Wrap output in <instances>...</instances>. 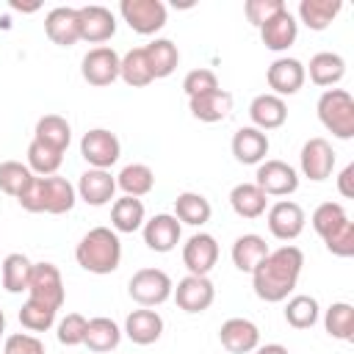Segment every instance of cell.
<instances>
[{
    "label": "cell",
    "instance_id": "obj_1",
    "mask_svg": "<svg viewBox=\"0 0 354 354\" xmlns=\"http://www.w3.org/2000/svg\"><path fill=\"white\" fill-rule=\"evenodd\" d=\"M301 268H304V252L299 246L285 243L279 249H271L266 254V260L252 271L254 296L268 301V304L285 301L296 290Z\"/></svg>",
    "mask_w": 354,
    "mask_h": 354
},
{
    "label": "cell",
    "instance_id": "obj_2",
    "mask_svg": "<svg viewBox=\"0 0 354 354\" xmlns=\"http://www.w3.org/2000/svg\"><path fill=\"white\" fill-rule=\"evenodd\" d=\"M75 260L83 271L105 277L122 263V241L111 227H91L75 246Z\"/></svg>",
    "mask_w": 354,
    "mask_h": 354
},
{
    "label": "cell",
    "instance_id": "obj_3",
    "mask_svg": "<svg viewBox=\"0 0 354 354\" xmlns=\"http://www.w3.org/2000/svg\"><path fill=\"white\" fill-rule=\"evenodd\" d=\"M318 122L340 141L354 138V97L346 88H326L318 97Z\"/></svg>",
    "mask_w": 354,
    "mask_h": 354
},
{
    "label": "cell",
    "instance_id": "obj_4",
    "mask_svg": "<svg viewBox=\"0 0 354 354\" xmlns=\"http://www.w3.org/2000/svg\"><path fill=\"white\" fill-rule=\"evenodd\" d=\"M171 290H174V282L163 268H138L127 282L130 299L141 307H158L169 301Z\"/></svg>",
    "mask_w": 354,
    "mask_h": 354
},
{
    "label": "cell",
    "instance_id": "obj_5",
    "mask_svg": "<svg viewBox=\"0 0 354 354\" xmlns=\"http://www.w3.org/2000/svg\"><path fill=\"white\" fill-rule=\"evenodd\" d=\"M28 299H33L39 304H47L53 310L64 307L66 290H64V279H61L58 266H53V263H33L30 282H28Z\"/></svg>",
    "mask_w": 354,
    "mask_h": 354
},
{
    "label": "cell",
    "instance_id": "obj_6",
    "mask_svg": "<svg viewBox=\"0 0 354 354\" xmlns=\"http://www.w3.org/2000/svg\"><path fill=\"white\" fill-rule=\"evenodd\" d=\"M119 14L130 25V30H136L141 36L158 33L166 25V17H169V11L160 0H122Z\"/></svg>",
    "mask_w": 354,
    "mask_h": 354
},
{
    "label": "cell",
    "instance_id": "obj_7",
    "mask_svg": "<svg viewBox=\"0 0 354 354\" xmlns=\"http://www.w3.org/2000/svg\"><path fill=\"white\" fill-rule=\"evenodd\" d=\"M80 155L88 163V169H111L122 155V144L116 133L105 127H94L80 138Z\"/></svg>",
    "mask_w": 354,
    "mask_h": 354
},
{
    "label": "cell",
    "instance_id": "obj_8",
    "mask_svg": "<svg viewBox=\"0 0 354 354\" xmlns=\"http://www.w3.org/2000/svg\"><path fill=\"white\" fill-rule=\"evenodd\" d=\"M254 185L266 194V196H290L299 188V171L277 158H266L263 163H257V174H254Z\"/></svg>",
    "mask_w": 354,
    "mask_h": 354
},
{
    "label": "cell",
    "instance_id": "obj_9",
    "mask_svg": "<svg viewBox=\"0 0 354 354\" xmlns=\"http://www.w3.org/2000/svg\"><path fill=\"white\" fill-rule=\"evenodd\" d=\"M119 61H122V55L113 47H105V44L91 47L80 61V75L88 86H97V88L111 86L119 77Z\"/></svg>",
    "mask_w": 354,
    "mask_h": 354
},
{
    "label": "cell",
    "instance_id": "obj_10",
    "mask_svg": "<svg viewBox=\"0 0 354 354\" xmlns=\"http://www.w3.org/2000/svg\"><path fill=\"white\" fill-rule=\"evenodd\" d=\"M171 299L177 301V307H180L183 313L196 315V313H205V310L213 304V299H216V285L210 282V277H194V274H188V277H183V279L174 285Z\"/></svg>",
    "mask_w": 354,
    "mask_h": 354
},
{
    "label": "cell",
    "instance_id": "obj_11",
    "mask_svg": "<svg viewBox=\"0 0 354 354\" xmlns=\"http://www.w3.org/2000/svg\"><path fill=\"white\" fill-rule=\"evenodd\" d=\"M299 169H301V174L307 180L324 183L332 174V169H335V149H332V144L326 138H321V136L304 141V147L299 152Z\"/></svg>",
    "mask_w": 354,
    "mask_h": 354
},
{
    "label": "cell",
    "instance_id": "obj_12",
    "mask_svg": "<svg viewBox=\"0 0 354 354\" xmlns=\"http://www.w3.org/2000/svg\"><path fill=\"white\" fill-rule=\"evenodd\" d=\"M266 221H268V230H271L274 238H279V241H296L301 235V230H304L307 216H304V207L299 202L279 199V202H274L268 207Z\"/></svg>",
    "mask_w": 354,
    "mask_h": 354
},
{
    "label": "cell",
    "instance_id": "obj_13",
    "mask_svg": "<svg viewBox=\"0 0 354 354\" xmlns=\"http://www.w3.org/2000/svg\"><path fill=\"white\" fill-rule=\"evenodd\" d=\"M183 263L188 268V274L194 277H207L216 263H218V243L210 232H194L185 243H183Z\"/></svg>",
    "mask_w": 354,
    "mask_h": 354
},
{
    "label": "cell",
    "instance_id": "obj_14",
    "mask_svg": "<svg viewBox=\"0 0 354 354\" xmlns=\"http://www.w3.org/2000/svg\"><path fill=\"white\" fill-rule=\"evenodd\" d=\"M304 80H307V75H304V64L299 58L282 55V58L271 61V66L266 69V83H268L271 94H277L282 100L296 94L304 86Z\"/></svg>",
    "mask_w": 354,
    "mask_h": 354
},
{
    "label": "cell",
    "instance_id": "obj_15",
    "mask_svg": "<svg viewBox=\"0 0 354 354\" xmlns=\"http://www.w3.org/2000/svg\"><path fill=\"white\" fill-rule=\"evenodd\" d=\"M77 22H80V41L100 44L113 39L116 33V17L105 6H80L77 8Z\"/></svg>",
    "mask_w": 354,
    "mask_h": 354
},
{
    "label": "cell",
    "instance_id": "obj_16",
    "mask_svg": "<svg viewBox=\"0 0 354 354\" xmlns=\"http://www.w3.org/2000/svg\"><path fill=\"white\" fill-rule=\"evenodd\" d=\"M141 235H144L147 249H152V252H158V254H166V252H171V249L180 243V238H183V224L174 218V213H158V216H152L149 221H144Z\"/></svg>",
    "mask_w": 354,
    "mask_h": 354
},
{
    "label": "cell",
    "instance_id": "obj_17",
    "mask_svg": "<svg viewBox=\"0 0 354 354\" xmlns=\"http://www.w3.org/2000/svg\"><path fill=\"white\" fill-rule=\"evenodd\" d=\"M77 199H83L91 207H102L116 194V177L108 169H86L75 185Z\"/></svg>",
    "mask_w": 354,
    "mask_h": 354
},
{
    "label": "cell",
    "instance_id": "obj_18",
    "mask_svg": "<svg viewBox=\"0 0 354 354\" xmlns=\"http://www.w3.org/2000/svg\"><path fill=\"white\" fill-rule=\"evenodd\" d=\"M218 340L230 354H252L260 346V329L249 318H227L218 329Z\"/></svg>",
    "mask_w": 354,
    "mask_h": 354
},
{
    "label": "cell",
    "instance_id": "obj_19",
    "mask_svg": "<svg viewBox=\"0 0 354 354\" xmlns=\"http://www.w3.org/2000/svg\"><path fill=\"white\" fill-rule=\"evenodd\" d=\"M296 36H299V22L288 8L277 11L268 22L260 25V39L271 53H285L288 47H293Z\"/></svg>",
    "mask_w": 354,
    "mask_h": 354
},
{
    "label": "cell",
    "instance_id": "obj_20",
    "mask_svg": "<svg viewBox=\"0 0 354 354\" xmlns=\"http://www.w3.org/2000/svg\"><path fill=\"white\" fill-rule=\"evenodd\" d=\"M44 33L53 44L58 47H72L80 41V22H77V8L69 6H58L53 11H47L44 17Z\"/></svg>",
    "mask_w": 354,
    "mask_h": 354
},
{
    "label": "cell",
    "instance_id": "obj_21",
    "mask_svg": "<svg viewBox=\"0 0 354 354\" xmlns=\"http://www.w3.org/2000/svg\"><path fill=\"white\" fill-rule=\"evenodd\" d=\"M130 343L136 346H152L160 340L163 335V318L158 310L152 307H141V310H133L127 318H124V329H122Z\"/></svg>",
    "mask_w": 354,
    "mask_h": 354
},
{
    "label": "cell",
    "instance_id": "obj_22",
    "mask_svg": "<svg viewBox=\"0 0 354 354\" xmlns=\"http://www.w3.org/2000/svg\"><path fill=\"white\" fill-rule=\"evenodd\" d=\"M188 111L194 119L199 122H224L230 113H232V94L227 88H213L207 94H196V97H188Z\"/></svg>",
    "mask_w": 354,
    "mask_h": 354
},
{
    "label": "cell",
    "instance_id": "obj_23",
    "mask_svg": "<svg viewBox=\"0 0 354 354\" xmlns=\"http://www.w3.org/2000/svg\"><path fill=\"white\" fill-rule=\"evenodd\" d=\"M249 119H252V127L257 130H277L288 122V105L282 97L277 94H257L252 102H249Z\"/></svg>",
    "mask_w": 354,
    "mask_h": 354
},
{
    "label": "cell",
    "instance_id": "obj_24",
    "mask_svg": "<svg viewBox=\"0 0 354 354\" xmlns=\"http://www.w3.org/2000/svg\"><path fill=\"white\" fill-rule=\"evenodd\" d=\"M268 136L263 133V130H257V127H238L235 130V136H232V155H235V160L238 163H243V166H257V163H263L266 160V155H268Z\"/></svg>",
    "mask_w": 354,
    "mask_h": 354
},
{
    "label": "cell",
    "instance_id": "obj_25",
    "mask_svg": "<svg viewBox=\"0 0 354 354\" xmlns=\"http://www.w3.org/2000/svg\"><path fill=\"white\" fill-rule=\"evenodd\" d=\"M304 75H310V80L321 88H332L346 77V58L340 53H315L310 58V66H304Z\"/></svg>",
    "mask_w": 354,
    "mask_h": 354
},
{
    "label": "cell",
    "instance_id": "obj_26",
    "mask_svg": "<svg viewBox=\"0 0 354 354\" xmlns=\"http://www.w3.org/2000/svg\"><path fill=\"white\" fill-rule=\"evenodd\" d=\"M41 191H44V213H50V216H64L77 202L75 185L66 177H58V174L41 177Z\"/></svg>",
    "mask_w": 354,
    "mask_h": 354
},
{
    "label": "cell",
    "instance_id": "obj_27",
    "mask_svg": "<svg viewBox=\"0 0 354 354\" xmlns=\"http://www.w3.org/2000/svg\"><path fill=\"white\" fill-rule=\"evenodd\" d=\"M268 252H271V249H268V243H266L263 235H257V232H246V235H238V238H235L230 254H232V266H235L238 271L252 274V271L266 260Z\"/></svg>",
    "mask_w": 354,
    "mask_h": 354
},
{
    "label": "cell",
    "instance_id": "obj_28",
    "mask_svg": "<svg viewBox=\"0 0 354 354\" xmlns=\"http://www.w3.org/2000/svg\"><path fill=\"white\" fill-rule=\"evenodd\" d=\"M147 221V210H144V202L136 199V196H119L113 199L111 205V230L119 235V232H136L141 230Z\"/></svg>",
    "mask_w": 354,
    "mask_h": 354
},
{
    "label": "cell",
    "instance_id": "obj_29",
    "mask_svg": "<svg viewBox=\"0 0 354 354\" xmlns=\"http://www.w3.org/2000/svg\"><path fill=\"white\" fill-rule=\"evenodd\" d=\"M119 343H122V329H119L116 321H111V318H105V315L88 318V329H86V340H83V346H88V351H94V354H108V351H113Z\"/></svg>",
    "mask_w": 354,
    "mask_h": 354
},
{
    "label": "cell",
    "instance_id": "obj_30",
    "mask_svg": "<svg viewBox=\"0 0 354 354\" xmlns=\"http://www.w3.org/2000/svg\"><path fill=\"white\" fill-rule=\"evenodd\" d=\"M230 207L241 218H260L268 207V196L254 183H238L230 191Z\"/></svg>",
    "mask_w": 354,
    "mask_h": 354
},
{
    "label": "cell",
    "instance_id": "obj_31",
    "mask_svg": "<svg viewBox=\"0 0 354 354\" xmlns=\"http://www.w3.org/2000/svg\"><path fill=\"white\" fill-rule=\"evenodd\" d=\"M210 216H213V207H210V202L202 194H196V191L177 194V199H174V218L180 224L202 227V224L210 221Z\"/></svg>",
    "mask_w": 354,
    "mask_h": 354
},
{
    "label": "cell",
    "instance_id": "obj_32",
    "mask_svg": "<svg viewBox=\"0 0 354 354\" xmlns=\"http://www.w3.org/2000/svg\"><path fill=\"white\" fill-rule=\"evenodd\" d=\"M119 77H122L130 88H144V86H149V83L155 80L144 47H133V50H127V53L122 55V61H119Z\"/></svg>",
    "mask_w": 354,
    "mask_h": 354
},
{
    "label": "cell",
    "instance_id": "obj_33",
    "mask_svg": "<svg viewBox=\"0 0 354 354\" xmlns=\"http://www.w3.org/2000/svg\"><path fill=\"white\" fill-rule=\"evenodd\" d=\"M33 138L41 141V144H47V147H53V149H58V152H66V147L72 141V127H69V122L64 116L47 113V116H41L36 122Z\"/></svg>",
    "mask_w": 354,
    "mask_h": 354
},
{
    "label": "cell",
    "instance_id": "obj_34",
    "mask_svg": "<svg viewBox=\"0 0 354 354\" xmlns=\"http://www.w3.org/2000/svg\"><path fill=\"white\" fill-rule=\"evenodd\" d=\"M116 188L124 191V196H147L155 188V171L147 163H127L119 174H116Z\"/></svg>",
    "mask_w": 354,
    "mask_h": 354
},
{
    "label": "cell",
    "instance_id": "obj_35",
    "mask_svg": "<svg viewBox=\"0 0 354 354\" xmlns=\"http://www.w3.org/2000/svg\"><path fill=\"white\" fill-rule=\"evenodd\" d=\"M343 3L340 0H301L299 3V19L310 30H326L335 17L340 14Z\"/></svg>",
    "mask_w": 354,
    "mask_h": 354
},
{
    "label": "cell",
    "instance_id": "obj_36",
    "mask_svg": "<svg viewBox=\"0 0 354 354\" xmlns=\"http://www.w3.org/2000/svg\"><path fill=\"white\" fill-rule=\"evenodd\" d=\"M144 53H147V61H149V69H152L155 80L169 77L180 64V50L171 39H155L144 47Z\"/></svg>",
    "mask_w": 354,
    "mask_h": 354
},
{
    "label": "cell",
    "instance_id": "obj_37",
    "mask_svg": "<svg viewBox=\"0 0 354 354\" xmlns=\"http://www.w3.org/2000/svg\"><path fill=\"white\" fill-rule=\"evenodd\" d=\"M324 329L329 337L351 343L354 340V307L348 301H335L324 313Z\"/></svg>",
    "mask_w": 354,
    "mask_h": 354
},
{
    "label": "cell",
    "instance_id": "obj_38",
    "mask_svg": "<svg viewBox=\"0 0 354 354\" xmlns=\"http://www.w3.org/2000/svg\"><path fill=\"white\" fill-rule=\"evenodd\" d=\"M321 318V307L315 301V296H307V293H299V296H290L288 304H285V321L288 326L293 329H310L315 326Z\"/></svg>",
    "mask_w": 354,
    "mask_h": 354
},
{
    "label": "cell",
    "instance_id": "obj_39",
    "mask_svg": "<svg viewBox=\"0 0 354 354\" xmlns=\"http://www.w3.org/2000/svg\"><path fill=\"white\" fill-rule=\"evenodd\" d=\"M30 268H33V263H30L22 252L6 254V260H3V288H6L8 293H22V290H28Z\"/></svg>",
    "mask_w": 354,
    "mask_h": 354
},
{
    "label": "cell",
    "instance_id": "obj_40",
    "mask_svg": "<svg viewBox=\"0 0 354 354\" xmlns=\"http://www.w3.org/2000/svg\"><path fill=\"white\" fill-rule=\"evenodd\" d=\"M61 163H64V152H58V149L41 144V141H36V138L28 144V169H30L36 177H50V174H55V171L61 169Z\"/></svg>",
    "mask_w": 354,
    "mask_h": 354
},
{
    "label": "cell",
    "instance_id": "obj_41",
    "mask_svg": "<svg viewBox=\"0 0 354 354\" xmlns=\"http://www.w3.org/2000/svg\"><path fill=\"white\" fill-rule=\"evenodd\" d=\"M310 221H313V230H315V232L321 235V241H324L329 232H335L340 224L348 221V213H346V207H343L340 202H321V205L313 210Z\"/></svg>",
    "mask_w": 354,
    "mask_h": 354
},
{
    "label": "cell",
    "instance_id": "obj_42",
    "mask_svg": "<svg viewBox=\"0 0 354 354\" xmlns=\"http://www.w3.org/2000/svg\"><path fill=\"white\" fill-rule=\"evenodd\" d=\"M36 174L28 169V163H19V160H3L0 163V191L8 194V196H19L25 191V185L33 180Z\"/></svg>",
    "mask_w": 354,
    "mask_h": 354
},
{
    "label": "cell",
    "instance_id": "obj_43",
    "mask_svg": "<svg viewBox=\"0 0 354 354\" xmlns=\"http://www.w3.org/2000/svg\"><path fill=\"white\" fill-rule=\"evenodd\" d=\"M55 313H58V310L28 299V301L19 307V324H22L28 332H47V329L55 324Z\"/></svg>",
    "mask_w": 354,
    "mask_h": 354
},
{
    "label": "cell",
    "instance_id": "obj_44",
    "mask_svg": "<svg viewBox=\"0 0 354 354\" xmlns=\"http://www.w3.org/2000/svg\"><path fill=\"white\" fill-rule=\"evenodd\" d=\"M86 329H88V318L80 313H66L58 326H55V337L61 346H83L86 340Z\"/></svg>",
    "mask_w": 354,
    "mask_h": 354
},
{
    "label": "cell",
    "instance_id": "obj_45",
    "mask_svg": "<svg viewBox=\"0 0 354 354\" xmlns=\"http://www.w3.org/2000/svg\"><path fill=\"white\" fill-rule=\"evenodd\" d=\"M324 246L335 254V257H351L354 254V221L348 218L346 224H340L335 232H329L324 238Z\"/></svg>",
    "mask_w": 354,
    "mask_h": 354
},
{
    "label": "cell",
    "instance_id": "obj_46",
    "mask_svg": "<svg viewBox=\"0 0 354 354\" xmlns=\"http://www.w3.org/2000/svg\"><path fill=\"white\" fill-rule=\"evenodd\" d=\"M213 88H218V77H216L213 69L199 66V69H191V72L183 77V91H185L188 97L207 94V91H213Z\"/></svg>",
    "mask_w": 354,
    "mask_h": 354
},
{
    "label": "cell",
    "instance_id": "obj_47",
    "mask_svg": "<svg viewBox=\"0 0 354 354\" xmlns=\"http://www.w3.org/2000/svg\"><path fill=\"white\" fill-rule=\"evenodd\" d=\"M3 354H44V343L30 332H14L6 337Z\"/></svg>",
    "mask_w": 354,
    "mask_h": 354
},
{
    "label": "cell",
    "instance_id": "obj_48",
    "mask_svg": "<svg viewBox=\"0 0 354 354\" xmlns=\"http://www.w3.org/2000/svg\"><path fill=\"white\" fill-rule=\"evenodd\" d=\"M285 8V3L282 0H246V6H243V11H246V19L254 25V28H260L263 22H268L277 11H282Z\"/></svg>",
    "mask_w": 354,
    "mask_h": 354
},
{
    "label": "cell",
    "instance_id": "obj_49",
    "mask_svg": "<svg viewBox=\"0 0 354 354\" xmlns=\"http://www.w3.org/2000/svg\"><path fill=\"white\" fill-rule=\"evenodd\" d=\"M337 191H340V196H346V199L354 196V163H348V166L337 174Z\"/></svg>",
    "mask_w": 354,
    "mask_h": 354
},
{
    "label": "cell",
    "instance_id": "obj_50",
    "mask_svg": "<svg viewBox=\"0 0 354 354\" xmlns=\"http://www.w3.org/2000/svg\"><path fill=\"white\" fill-rule=\"evenodd\" d=\"M252 354H290L282 343H266V346H257Z\"/></svg>",
    "mask_w": 354,
    "mask_h": 354
},
{
    "label": "cell",
    "instance_id": "obj_51",
    "mask_svg": "<svg viewBox=\"0 0 354 354\" xmlns=\"http://www.w3.org/2000/svg\"><path fill=\"white\" fill-rule=\"evenodd\" d=\"M11 8H17V11H39V3H30V6H25V3H17V0H11Z\"/></svg>",
    "mask_w": 354,
    "mask_h": 354
},
{
    "label": "cell",
    "instance_id": "obj_52",
    "mask_svg": "<svg viewBox=\"0 0 354 354\" xmlns=\"http://www.w3.org/2000/svg\"><path fill=\"white\" fill-rule=\"evenodd\" d=\"M3 332H6V315H3V310H0V337H3Z\"/></svg>",
    "mask_w": 354,
    "mask_h": 354
}]
</instances>
